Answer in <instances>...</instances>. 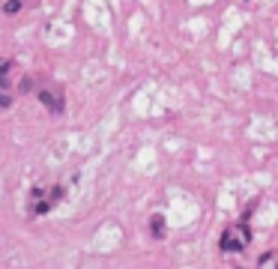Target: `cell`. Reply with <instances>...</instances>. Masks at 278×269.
<instances>
[{
    "label": "cell",
    "mask_w": 278,
    "mask_h": 269,
    "mask_svg": "<svg viewBox=\"0 0 278 269\" xmlns=\"http://www.w3.org/2000/svg\"><path fill=\"white\" fill-rule=\"evenodd\" d=\"M150 231H153L156 240H162V237H165V219H162V216H153V219H150Z\"/></svg>",
    "instance_id": "cell-3"
},
{
    "label": "cell",
    "mask_w": 278,
    "mask_h": 269,
    "mask_svg": "<svg viewBox=\"0 0 278 269\" xmlns=\"http://www.w3.org/2000/svg\"><path fill=\"white\" fill-rule=\"evenodd\" d=\"M21 6H24L21 0H6V3H3V12H9V15H15V12H18Z\"/></svg>",
    "instance_id": "cell-4"
},
{
    "label": "cell",
    "mask_w": 278,
    "mask_h": 269,
    "mask_svg": "<svg viewBox=\"0 0 278 269\" xmlns=\"http://www.w3.org/2000/svg\"><path fill=\"white\" fill-rule=\"evenodd\" d=\"M249 240H252L249 228H246V225H237V228H228V231L222 234L219 246H222V252H240V249H243Z\"/></svg>",
    "instance_id": "cell-1"
},
{
    "label": "cell",
    "mask_w": 278,
    "mask_h": 269,
    "mask_svg": "<svg viewBox=\"0 0 278 269\" xmlns=\"http://www.w3.org/2000/svg\"><path fill=\"white\" fill-rule=\"evenodd\" d=\"M3 87H6V75H0V90H3Z\"/></svg>",
    "instance_id": "cell-8"
},
{
    "label": "cell",
    "mask_w": 278,
    "mask_h": 269,
    "mask_svg": "<svg viewBox=\"0 0 278 269\" xmlns=\"http://www.w3.org/2000/svg\"><path fill=\"white\" fill-rule=\"evenodd\" d=\"M60 198H63V186H54V189L48 192V204H57Z\"/></svg>",
    "instance_id": "cell-5"
},
{
    "label": "cell",
    "mask_w": 278,
    "mask_h": 269,
    "mask_svg": "<svg viewBox=\"0 0 278 269\" xmlns=\"http://www.w3.org/2000/svg\"><path fill=\"white\" fill-rule=\"evenodd\" d=\"M9 69H12V63H9V60H3V57H0V75H6V72H9Z\"/></svg>",
    "instance_id": "cell-7"
},
{
    "label": "cell",
    "mask_w": 278,
    "mask_h": 269,
    "mask_svg": "<svg viewBox=\"0 0 278 269\" xmlns=\"http://www.w3.org/2000/svg\"><path fill=\"white\" fill-rule=\"evenodd\" d=\"M39 99H42V105H45L48 111H63V105H60V99H54V96H51L48 90H42V93H39Z\"/></svg>",
    "instance_id": "cell-2"
},
{
    "label": "cell",
    "mask_w": 278,
    "mask_h": 269,
    "mask_svg": "<svg viewBox=\"0 0 278 269\" xmlns=\"http://www.w3.org/2000/svg\"><path fill=\"white\" fill-rule=\"evenodd\" d=\"M9 105H12V99H9V93H3V90H0V108H9Z\"/></svg>",
    "instance_id": "cell-6"
}]
</instances>
